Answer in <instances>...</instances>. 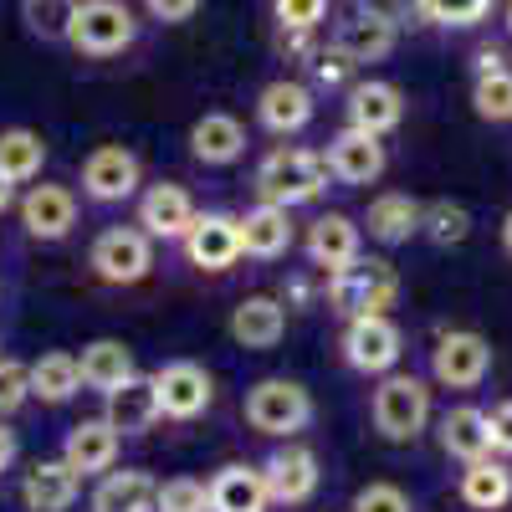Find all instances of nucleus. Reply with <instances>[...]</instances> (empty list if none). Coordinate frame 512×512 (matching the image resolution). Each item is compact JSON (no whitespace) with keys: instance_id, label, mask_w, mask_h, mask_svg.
<instances>
[{"instance_id":"nucleus-8","label":"nucleus","mask_w":512,"mask_h":512,"mask_svg":"<svg viewBox=\"0 0 512 512\" xmlns=\"http://www.w3.org/2000/svg\"><path fill=\"white\" fill-rule=\"evenodd\" d=\"M149 379H154V395H159V415H169V420H195V415L210 410V400H216V379H210V369L195 364V359H175Z\"/></svg>"},{"instance_id":"nucleus-41","label":"nucleus","mask_w":512,"mask_h":512,"mask_svg":"<svg viewBox=\"0 0 512 512\" xmlns=\"http://www.w3.org/2000/svg\"><path fill=\"white\" fill-rule=\"evenodd\" d=\"M272 11H277L282 31H313L328 11V0H272Z\"/></svg>"},{"instance_id":"nucleus-20","label":"nucleus","mask_w":512,"mask_h":512,"mask_svg":"<svg viewBox=\"0 0 512 512\" xmlns=\"http://www.w3.org/2000/svg\"><path fill=\"white\" fill-rule=\"evenodd\" d=\"M405 123V93L395 88V82H359V88L349 93V128H359V134H395V128Z\"/></svg>"},{"instance_id":"nucleus-46","label":"nucleus","mask_w":512,"mask_h":512,"mask_svg":"<svg viewBox=\"0 0 512 512\" xmlns=\"http://www.w3.org/2000/svg\"><path fill=\"white\" fill-rule=\"evenodd\" d=\"M11 461H16V436L0 425V472H11Z\"/></svg>"},{"instance_id":"nucleus-30","label":"nucleus","mask_w":512,"mask_h":512,"mask_svg":"<svg viewBox=\"0 0 512 512\" xmlns=\"http://www.w3.org/2000/svg\"><path fill=\"white\" fill-rule=\"evenodd\" d=\"M461 502L477 512H502L512 502V466L497 456H482L461 472Z\"/></svg>"},{"instance_id":"nucleus-34","label":"nucleus","mask_w":512,"mask_h":512,"mask_svg":"<svg viewBox=\"0 0 512 512\" xmlns=\"http://www.w3.org/2000/svg\"><path fill=\"white\" fill-rule=\"evenodd\" d=\"M420 236L431 246H461L466 236H472V210H466L461 200H431L420 210Z\"/></svg>"},{"instance_id":"nucleus-47","label":"nucleus","mask_w":512,"mask_h":512,"mask_svg":"<svg viewBox=\"0 0 512 512\" xmlns=\"http://www.w3.org/2000/svg\"><path fill=\"white\" fill-rule=\"evenodd\" d=\"M11 205H16V185H11V180H0V216H6Z\"/></svg>"},{"instance_id":"nucleus-23","label":"nucleus","mask_w":512,"mask_h":512,"mask_svg":"<svg viewBox=\"0 0 512 512\" xmlns=\"http://www.w3.org/2000/svg\"><path fill=\"white\" fill-rule=\"evenodd\" d=\"M210 487V512H267L272 497H267V482H262V466H221L216 477L205 482Z\"/></svg>"},{"instance_id":"nucleus-33","label":"nucleus","mask_w":512,"mask_h":512,"mask_svg":"<svg viewBox=\"0 0 512 512\" xmlns=\"http://www.w3.org/2000/svg\"><path fill=\"white\" fill-rule=\"evenodd\" d=\"M77 390H82L77 354H41V359L31 364V395H36L41 405H67Z\"/></svg>"},{"instance_id":"nucleus-38","label":"nucleus","mask_w":512,"mask_h":512,"mask_svg":"<svg viewBox=\"0 0 512 512\" xmlns=\"http://www.w3.org/2000/svg\"><path fill=\"white\" fill-rule=\"evenodd\" d=\"M415 11L441 26H477V21H487L492 0H415Z\"/></svg>"},{"instance_id":"nucleus-25","label":"nucleus","mask_w":512,"mask_h":512,"mask_svg":"<svg viewBox=\"0 0 512 512\" xmlns=\"http://www.w3.org/2000/svg\"><path fill=\"white\" fill-rule=\"evenodd\" d=\"M241 221V256H256V262H277L292 246V210L282 205H256Z\"/></svg>"},{"instance_id":"nucleus-49","label":"nucleus","mask_w":512,"mask_h":512,"mask_svg":"<svg viewBox=\"0 0 512 512\" xmlns=\"http://www.w3.org/2000/svg\"><path fill=\"white\" fill-rule=\"evenodd\" d=\"M502 21H507V31H512V0H507V6H502Z\"/></svg>"},{"instance_id":"nucleus-50","label":"nucleus","mask_w":512,"mask_h":512,"mask_svg":"<svg viewBox=\"0 0 512 512\" xmlns=\"http://www.w3.org/2000/svg\"><path fill=\"white\" fill-rule=\"evenodd\" d=\"M0 359H6V354H0Z\"/></svg>"},{"instance_id":"nucleus-40","label":"nucleus","mask_w":512,"mask_h":512,"mask_svg":"<svg viewBox=\"0 0 512 512\" xmlns=\"http://www.w3.org/2000/svg\"><path fill=\"white\" fill-rule=\"evenodd\" d=\"M31 400V369L16 359H0V420L16 415Z\"/></svg>"},{"instance_id":"nucleus-16","label":"nucleus","mask_w":512,"mask_h":512,"mask_svg":"<svg viewBox=\"0 0 512 512\" xmlns=\"http://www.w3.org/2000/svg\"><path fill=\"white\" fill-rule=\"evenodd\" d=\"M118 451H123V436L113 431L103 415L72 425L67 441H62V461L72 466L77 477H108L113 466H118Z\"/></svg>"},{"instance_id":"nucleus-32","label":"nucleus","mask_w":512,"mask_h":512,"mask_svg":"<svg viewBox=\"0 0 512 512\" xmlns=\"http://www.w3.org/2000/svg\"><path fill=\"white\" fill-rule=\"evenodd\" d=\"M47 164V139L36 128H6L0 134V180L11 185H31Z\"/></svg>"},{"instance_id":"nucleus-6","label":"nucleus","mask_w":512,"mask_h":512,"mask_svg":"<svg viewBox=\"0 0 512 512\" xmlns=\"http://www.w3.org/2000/svg\"><path fill=\"white\" fill-rule=\"evenodd\" d=\"M88 262H93V272H98L103 282L134 287V282H144L149 267H154V241H149L139 226H108V231L93 241Z\"/></svg>"},{"instance_id":"nucleus-12","label":"nucleus","mask_w":512,"mask_h":512,"mask_svg":"<svg viewBox=\"0 0 512 512\" xmlns=\"http://www.w3.org/2000/svg\"><path fill=\"white\" fill-rule=\"evenodd\" d=\"M185 256L200 272H226L241 262V221L226 210H205L195 216V226L185 231Z\"/></svg>"},{"instance_id":"nucleus-17","label":"nucleus","mask_w":512,"mask_h":512,"mask_svg":"<svg viewBox=\"0 0 512 512\" xmlns=\"http://www.w3.org/2000/svg\"><path fill=\"white\" fill-rule=\"evenodd\" d=\"M323 164H328V175L338 180V185H374L379 175H384V144L374 139V134H359V128H344L333 144H328V154H323Z\"/></svg>"},{"instance_id":"nucleus-15","label":"nucleus","mask_w":512,"mask_h":512,"mask_svg":"<svg viewBox=\"0 0 512 512\" xmlns=\"http://www.w3.org/2000/svg\"><path fill=\"white\" fill-rule=\"evenodd\" d=\"M21 226L31 241H62L77 226V195L67 185H31L21 200Z\"/></svg>"},{"instance_id":"nucleus-21","label":"nucleus","mask_w":512,"mask_h":512,"mask_svg":"<svg viewBox=\"0 0 512 512\" xmlns=\"http://www.w3.org/2000/svg\"><path fill=\"white\" fill-rule=\"evenodd\" d=\"M308 256H313V267L338 272V267H349L354 256H364V231L344 216V210H328V216H318L308 226Z\"/></svg>"},{"instance_id":"nucleus-28","label":"nucleus","mask_w":512,"mask_h":512,"mask_svg":"<svg viewBox=\"0 0 512 512\" xmlns=\"http://www.w3.org/2000/svg\"><path fill=\"white\" fill-rule=\"evenodd\" d=\"M420 200L415 195H405V190H390V195H379V200H369V216H364V226H369V236L379 241V246H405L410 236H420Z\"/></svg>"},{"instance_id":"nucleus-48","label":"nucleus","mask_w":512,"mask_h":512,"mask_svg":"<svg viewBox=\"0 0 512 512\" xmlns=\"http://www.w3.org/2000/svg\"><path fill=\"white\" fill-rule=\"evenodd\" d=\"M502 246H507V256H512V210L502 216Z\"/></svg>"},{"instance_id":"nucleus-7","label":"nucleus","mask_w":512,"mask_h":512,"mask_svg":"<svg viewBox=\"0 0 512 512\" xmlns=\"http://www.w3.org/2000/svg\"><path fill=\"white\" fill-rule=\"evenodd\" d=\"M431 374H436V384H446V390H477V384L492 374V344L472 328H451L431 349Z\"/></svg>"},{"instance_id":"nucleus-43","label":"nucleus","mask_w":512,"mask_h":512,"mask_svg":"<svg viewBox=\"0 0 512 512\" xmlns=\"http://www.w3.org/2000/svg\"><path fill=\"white\" fill-rule=\"evenodd\" d=\"M487 431H492V451L512 456V400H502V405L487 415Z\"/></svg>"},{"instance_id":"nucleus-22","label":"nucleus","mask_w":512,"mask_h":512,"mask_svg":"<svg viewBox=\"0 0 512 512\" xmlns=\"http://www.w3.org/2000/svg\"><path fill=\"white\" fill-rule=\"evenodd\" d=\"M82 492V477L57 456V461H36L31 472L21 477V502L26 512H67Z\"/></svg>"},{"instance_id":"nucleus-35","label":"nucleus","mask_w":512,"mask_h":512,"mask_svg":"<svg viewBox=\"0 0 512 512\" xmlns=\"http://www.w3.org/2000/svg\"><path fill=\"white\" fill-rule=\"evenodd\" d=\"M72 16H77V0H21V21L41 41H67Z\"/></svg>"},{"instance_id":"nucleus-4","label":"nucleus","mask_w":512,"mask_h":512,"mask_svg":"<svg viewBox=\"0 0 512 512\" xmlns=\"http://www.w3.org/2000/svg\"><path fill=\"white\" fill-rule=\"evenodd\" d=\"M431 425V384L415 374H384L374 390V431L384 441H415Z\"/></svg>"},{"instance_id":"nucleus-37","label":"nucleus","mask_w":512,"mask_h":512,"mask_svg":"<svg viewBox=\"0 0 512 512\" xmlns=\"http://www.w3.org/2000/svg\"><path fill=\"white\" fill-rule=\"evenodd\" d=\"M154 512H210V487L195 477H169L154 492Z\"/></svg>"},{"instance_id":"nucleus-3","label":"nucleus","mask_w":512,"mask_h":512,"mask_svg":"<svg viewBox=\"0 0 512 512\" xmlns=\"http://www.w3.org/2000/svg\"><path fill=\"white\" fill-rule=\"evenodd\" d=\"M308 420H313V395L297 379H262V384H251V395H246V425H251L256 436L292 441Z\"/></svg>"},{"instance_id":"nucleus-11","label":"nucleus","mask_w":512,"mask_h":512,"mask_svg":"<svg viewBox=\"0 0 512 512\" xmlns=\"http://www.w3.org/2000/svg\"><path fill=\"white\" fill-rule=\"evenodd\" d=\"M262 482H267V497L272 502H282V507H303L313 492H318V482H323V472H318V456L308 451V446H277L267 461H262Z\"/></svg>"},{"instance_id":"nucleus-36","label":"nucleus","mask_w":512,"mask_h":512,"mask_svg":"<svg viewBox=\"0 0 512 512\" xmlns=\"http://www.w3.org/2000/svg\"><path fill=\"white\" fill-rule=\"evenodd\" d=\"M472 108L487 123H512V67L502 72H482L472 82Z\"/></svg>"},{"instance_id":"nucleus-31","label":"nucleus","mask_w":512,"mask_h":512,"mask_svg":"<svg viewBox=\"0 0 512 512\" xmlns=\"http://www.w3.org/2000/svg\"><path fill=\"white\" fill-rule=\"evenodd\" d=\"M154 492L159 482L139 466H123V472H108L93 492V512H154Z\"/></svg>"},{"instance_id":"nucleus-44","label":"nucleus","mask_w":512,"mask_h":512,"mask_svg":"<svg viewBox=\"0 0 512 512\" xmlns=\"http://www.w3.org/2000/svg\"><path fill=\"white\" fill-rule=\"evenodd\" d=\"M313 72H318V82H323V88H338V82H349L354 62H349L344 52H323V57L313 62Z\"/></svg>"},{"instance_id":"nucleus-18","label":"nucleus","mask_w":512,"mask_h":512,"mask_svg":"<svg viewBox=\"0 0 512 512\" xmlns=\"http://www.w3.org/2000/svg\"><path fill=\"white\" fill-rule=\"evenodd\" d=\"M256 118H262L267 134H303V128L313 123V88L308 82H292V77H277L262 88V98H256Z\"/></svg>"},{"instance_id":"nucleus-2","label":"nucleus","mask_w":512,"mask_h":512,"mask_svg":"<svg viewBox=\"0 0 512 512\" xmlns=\"http://www.w3.org/2000/svg\"><path fill=\"white\" fill-rule=\"evenodd\" d=\"M328 190V164L313 149H272L262 164H256V195L262 205H308Z\"/></svg>"},{"instance_id":"nucleus-9","label":"nucleus","mask_w":512,"mask_h":512,"mask_svg":"<svg viewBox=\"0 0 512 512\" xmlns=\"http://www.w3.org/2000/svg\"><path fill=\"white\" fill-rule=\"evenodd\" d=\"M144 169H139V154L123 149V144H98L88 159H82V195L98 200V205H118L139 190Z\"/></svg>"},{"instance_id":"nucleus-26","label":"nucleus","mask_w":512,"mask_h":512,"mask_svg":"<svg viewBox=\"0 0 512 512\" xmlns=\"http://www.w3.org/2000/svg\"><path fill=\"white\" fill-rule=\"evenodd\" d=\"M190 154H195L200 164H210V169L236 164V159L246 154V128H241V118H231V113H205V118H195V128H190Z\"/></svg>"},{"instance_id":"nucleus-10","label":"nucleus","mask_w":512,"mask_h":512,"mask_svg":"<svg viewBox=\"0 0 512 512\" xmlns=\"http://www.w3.org/2000/svg\"><path fill=\"white\" fill-rule=\"evenodd\" d=\"M405 354V333L390 318H349L344 328V364L359 374H390Z\"/></svg>"},{"instance_id":"nucleus-19","label":"nucleus","mask_w":512,"mask_h":512,"mask_svg":"<svg viewBox=\"0 0 512 512\" xmlns=\"http://www.w3.org/2000/svg\"><path fill=\"white\" fill-rule=\"evenodd\" d=\"M103 420L113 425L118 436H144V431H154V425L164 420V415H159V395H154V379L134 374L128 384L108 390V395H103Z\"/></svg>"},{"instance_id":"nucleus-1","label":"nucleus","mask_w":512,"mask_h":512,"mask_svg":"<svg viewBox=\"0 0 512 512\" xmlns=\"http://www.w3.org/2000/svg\"><path fill=\"white\" fill-rule=\"evenodd\" d=\"M395 297H400V277L379 256H354L349 267L328 272V303L344 318H384V308H395Z\"/></svg>"},{"instance_id":"nucleus-24","label":"nucleus","mask_w":512,"mask_h":512,"mask_svg":"<svg viewBox=\"0 0 512 512\" xmlns=\"http://www.w3.org/2000/svg\"><path fill=\"white\" fill-rule=\"evenodd\" d=\"M282 333H287V308L277 303V297L256 292V297H246V303H236L231 338H236L241 349H277Z\"/></svg>"},{"instance_id":"nucleus-29","label":"nucleus","mask_w":512,"mask_h":512,"mask_svg":"<svg viewBox=\"0 0 512 512\" xmlns=\"http://www.w3.org/2000/svg\"><path fill=\"white\" fill-rule=\"evenodd\" d=\"M77 369H82V384H88V390H103V395L139 374L134 349L118 344V338H93V344L77 354Z\"/></svg>"},{"instance_id":"nucleus-13","label":"nucleus","mask_w":512,"mask_h":512,"mask_svg":"<svg viewBox=\"0 0 512 512\" xmlns=\"http://www.w3.org/2000/svg\"><path fill=\"white\" fill-rule=\"evenodd\" d=\"M195 216H200V210H195L185 185H149L139 195V231L149 241H185Z\"/></svg>"},{"instance_id":"nucleus-42","label":"nucleus","mask_w":512,"mask_h":512,"mask_svg":"<svg viewBox=\"0 0 512 512\" xmlns=\"http://www.w3.org/2000/svg\"><path fill=\"white\" fill-rule=\"evenodd\" d=\"M144 6H149V16H154V21L180 26V21H190V16L200 11V0H144Z\"/></svg>"},{"instance_id":"nucleus-14","label":"nucleus","mask_w":512,"mask_h":512,"mask_svg":"<svg viewBox=\"0 0 512 512\" xmlns=\"http://www.w3.org/2000/svg\"><path fill=\"white\" fill-rule=\"evenodd\" d=\"M333 52H344L354 67L390 57L395 52V16L390 11H374V6L349 11L344 21H338V31H333Z\"/></svg>"},{"instance_id":"nucleus-39","label":"nucleus","mask_w":512,"mask_h":512,"mask_svg":"<svg viewBox=\"0 0 512 512\" xmlns=\"http://www.w3.org/2000/svg\"><path fill=\"white\" fill-rule=\"evenodd\" d=\"M349 512H415V497L395 482H369V487L354 492Z\"/></svg>"},{"instance_id":"nucleus-27","label":"nucleus","mask_w":512,"mask_h":512,"mask_svg":"<svg viewBox=\"0 0 512 512\" xmlns=\"http://www.w3.org/2000/svg\"><path fill=\"white\" fill-rule=\"evenodd\" d=\"M441 451L456 456L461 466H472L482 456H492V431H487V410L477 405H456L441 415Z\"/></svg>"},{"instance_id":"nucleus-45","label":"nucleus","mask_w":512,"mask_h":512,"mask_svg":"<svg viewBox=\"0 0 512 512\" xmlns=\"http://www.w3.org/2000/svg\"><path fill=\"white\" fill-rule=\"evenodd\" d=\"M502 67H507V52H502V47H482V52H477V77H482V72H502Z\"/></svg>"},{"instance_id":"nucleus-5","label":"nucleus","mask_w":512,"mask_h":512,"mask_svg":"<svg viewBox=\"0 0 512 512\" xmlns=\"http://www.w3.org/2000/svg\"><path fill=\"white\" fill-rule=\"evenodd\" d=\"M134 36H139V21L123 0H77L67 41L82 57H118L123 47H134Z\"/></svg>"}]
</instances>
